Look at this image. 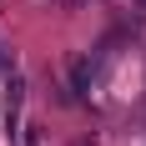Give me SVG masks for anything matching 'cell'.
<instances>
[{
    "mask_svg": "<svg viewBox=\"0 0 146 146\" xmlns=\"http://www.w3.org/2000/svg\"><path fill=\"white\" fill-rule=\"evenodd\" d=\"M20 106H25V76L15 60H5V101H0V121H5V136L20 131Z\"/></svg>",
    "mask_w": 146,
    "mask_h": 146,
    "instance_id": "obj_1",
    "label": "cell"
},
{
    "mask_svg": "<svg viewBox=\"0 0 146 146\" xmlns=\"http://www.w3.org/2000/svg\"><path fill=\"white\" fill-rule=\"evenodd\" d=\"M136 5H141V10H146V0H136Z\"/></svg>",
    "mask_w": 146,
    "mask_h": 146,
    "instance_id": "obj_2",
    "label": "cell"
}]
</instances>
